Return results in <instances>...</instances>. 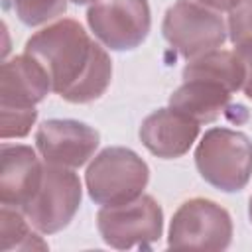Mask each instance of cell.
Segmentation results:
<instances>
[{
  "label": "cell",
  "instance_id": "obj_1",
  "mask_svg": "<svg viewBox=\"0 0 252 252\" xmlns=\"http://www.w3.org/2000/svg\"><path fill=\"white\" fill-rule=\"evenodd\" d=\"M24 53L45 69L51 91L73 104L100 98L112 79L110 55L73 18L35 32L26 41Z\"/></svg>",
  "mask_w": 252,
  "mask_h": 252
},
{
  "label": "cell",
  "instance_id": "obj_2",
  "mask_svg": "<svg viewBox=\"0 0 252 252\" xmlns=\"http://www.w3.org/2000/svg\"><path fill=\"white\" fill-rule=\"evenodd\" d=\"M201 177L219 191H242L252 177V142L244 132L209 128L195 148Z\"/></svg>",
  "mask_w": 252,
  "mask_h": 252
},
{
  "label": "cell",
  "instance_id": "obj_3",
  "mask_svg": "<svg viewBox=\"0 0 252 252\" xmlns=\"http://www.w3.org/2000/svg\"><path fill=\"white\" fill-rule=\"evenodd\" d=\"M148 181V163L134 150L122 146H110L98 152L85 171L89 197L102 207L140 197Z\"/></svg>",
  "mask_w": 252,
  "mask_h": 252
},
{
  "label": "cell",
  "instance_id": "obj_4",
  "mask_svg": "<svg viewBox=\"0 0 252 252\" xmlns=\"http://www.w3.org/2000/svg\"><path fill=\"white\" fill-rule=\"evenodd\" d=\"M96 228L104 244L116 250L150 248L161 238L163 211L152 195L142 193L132 201L100 207Z\"/></svg>",
  "mask_w": 252,
  "mask_h": 252
},
{
  "label": "cell",
  "instance_id": "obj_5",
  "mask_svg": "<svg viewBox=\"0 0 252 252\" xmlns=\"http://www.w3.org/2000/svg\"><path fill=\"white\" fill-rule=\"evenodd\" d=\"M81 199L83 187L79 175L71 167L45 161L39 187L22 213L41 234H55L73 220Z\"/></svg>",
  "mask_w": 252,
  "mask_h": 252
},
{
  "label": "cell",
  "instance_id": "obj_6",
  "mask_svg": "<svg viewBox=\"0 0 252 252\" xmlns=\"http://www.w3.org/2000/svg\"><path fill=\"white\" fill-rule=\"evenodd\" d=\"M161 33L185 59L219 49L228 37L220 14L195 0H175L163 16Z\"/></svg>",
  "mask_w": 252,
  "mask_h": 252
},
{
  "label": "cell",
  "instance_id": "obj_7",
  "mask_svg": "<svg viewBox=\"0 0 252 252\" xmlns=\"http://www.w3.org/2000/svg\"><path fill=\"white\" fill-rule=\"evenodd\" d=\"M230 240L232 219L228 211L203 197L181 203L173 213L167 230L169 248L224 250L230 246Z\"/></svg>",
  "mask_w": 252,
  "mask_h": 252
},
{
  "label": "cell",
  "instance_id": "obj_8",
  "mask_svg": "<svg viewBox=\"0 0 252 252\" xmlns=\"http://www.w3.org/2000/svg\"><path fill=\"white\" fill-rule=\"evenodd\" d=\"M94 37L112 51H130L144 43L152 28L148 0H96L87 10Z\"/></svg>",
  "mask_w": 252,
  "mask_h": 252
},
{
  "label": "cell",
  "instance_id": "obj_9",
  "mask_svg": "<svg viewBox=\"0 0 252 252\" xmlns=\"http://www.w3.org/2000/svg\"><path fill=\"white\" fill-rule=\"evenodd\" d=\"M98 144L100 134L87 122L73 118L45 120L35 132V148L43 161L71 169L85 165L94 156Z\"/></svg>",
  "mask_w": 252,
  "mask_h": 252
},
{
  "label": "cell",
  "instance_id": "obj_10",
  "mask_svg": "<svg viewBox=\"0 0 252 252\" xmlns=\"http://www.w3.org/2000/svg\"><path fill=\"white\" fill-rule=\"evenodd\" d=\"M199 122L189 116L167 108H158L142 120L140 142L150 154L161 159H175L189 152L199 136Z\"/></svg>",
  "mask_w": 252,
  "mask_h": 252
},
{
  "label": "cell",
  "instance_id": "obj_11",
  "mask_svg": "<svg viewBox=\"0 0 252 252\" xmlns=\"http://www.w3.org/2000/svg\"><path fill=\"white\" fill-rule=\"evenodd\" d=\"M43 165L33 148L24 144H2L0 201L6 207L24 209L39 187Z\"/></svg>",
  "mask_w": 252,
  "mask_h": 252
},
{
  "label": "cell",
  "instance_id": "obj_12",
  "mask_svg": "<svg viewBox=\"0 0 252 252\" xmlns=\"http://www.w3.org/2000/svg\"><path fill=\"white\" fill-rule=\"evenodd\" d=\"M49 91V75L32 55H16L2 63L0 106L35 108Z\"/></svg>",
  "mask_w": 252,
  "mask_h": 252
},
{
  "label": "cell",
  "instance_id": "obj_13",
  "mask_svg": "<svg viewBox=\"0 0 252 252\" xmlns=\"http://www.w3.org/2000/svg\"><path fill=\"white\" fill-rule=\"evenodd\" d=\"M230 91L217 83L205 79H187L171 93L169 106L199 124H207L224 112L230 102Z\"/></svg>",
  "mask_w": 252,
  "mask_h": 252
},
{
  "label": "cell",
  "instance_id": "obj_14",
  "mask_svg": "<svg viewBox=\"0 0 252 252\" xmlns=\"http://www.w3.org/2000/svg\"><path fill=\"white\" fill-rule=\"evenodd\" d=\"M187 79H205L224 87L230 93H236L244 83V65L236 51L219 47L199 57L187 59V65L183 67V81Z\"/></svg>",
  "mask_w": 252,
  "mask_h": 252
},
{
  "label": "cell",
  "instance_id": "obj_15",
  "mask_svg": "<svg viewBox=\"0 0 252 252\" xmlns=\"http://www.w3.org/2000/svg\"><path fill=\"white\" fill-rule=\"evenodd\" d=\"M30 220L20 209L2 205L0 209V234H2V250H47V242H43L35 232H32Z\"/></svg>",
  "mask_w": 252,
  "mask_h": 252
},
{
  "label": "cell",
  "instance_id": "obj_16",
  "mask_svg": "<svg viewBox=\"0 0 252 252\" xmlns=\"http://www.w3.org/2000/svg\"><path fill=\"white\" fill-rule=\"evenodd\" d=\"M16 16L22 24L35 28L67 12V0H14Z\"/></svg>",
  "mask_w": 252,
  "mask_h": 252
},
{
  "label": "cell",
  "instance_id": "obj_17",
  "mask_svg": "<svg viewBox=\"0 0 252 252\" xmlns=\"http://www.w3.org/2000/svg\"><path fill=\"white\" fill-rule=\"evenodd\" d=\"M0 114H2V126H0L2 140L28 136L30 130H32V126L37 120V110L35 108L0 106Z\"/></svg>",
  "mask_w": 252,
  "mask_h": 252
},
{
  "label": "cell",
  "instance_id": "obj_18",
  "mask_svg": "<svg viewBox=\"0 0 252 252\" xmlns=\"http://www.w3.org/2000/svg\"><path fill=\"white\" fill-rule=\"evenodd\" d=\"M228 37L234 45L252 41V0H238L228 10Z\"/></svg>",
  "mask_w": 252,
  "mask_h": 252
},
{
  "label": "cell",
  "instance_id": "obj_19",
  "mask_svg": "<svg viewBox=\"0 0 252 252\" xmlns=\"http://www.w3.org/2000/svg\"><path fill=\"white\" fill-rule=\"evenodd\" d=\"M234 51H236V55L240 57L242 65H244V83H242V91H244V94L252 100V41L234 45Z\"/></svg>",
  "mask_w": 252,
  "mask_h": 252
},
{
  "label": "cell",
  "instance_id": "obj_20",
  "mask_svg": "<svg viewBox=\"0 0 252 252\" xmlns=\"http://www.w3.org/2000/svg\"><path fill=\"white\" fill-rule=\"evenodd\" d=\"M195 2L207 6V8L215 10V12H222V10H230L238 0H195Z\"/></svg>",
  "mask_w": 252,
  "mask_h": 252
},
{
  "label": "cell",
  "instance_id": "obj_21",
  "mask_svg": "<svg viewBox=\"0 0 252 252\" xmlns=\"http://www.w3.org/2000/svg\"><path fill=\"white\" fill-rule=\"evenodd\" d=\"M73 4H77V6H85V4H91V2H96V0H71Z\"/></svg>",
  "mask_w": 252,
  "mask_h": 252
},
{
  "label": "cell",
  "instance_id": "obj_22",
  "mask_svg": "<svg viewBox=\"0 0 252 252\" xmlns=\"http://www.w3.org/2000/svg\"><path fill=\"white\" fill-rule=\"evenodd\" d=\"M248 217H250V222H252V197H250V205H248Z\"/></svg>",
  "mask_w": 252,
  "mask_h": 252
}]
</instances>
